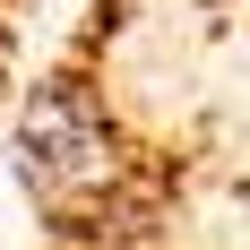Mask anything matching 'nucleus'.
Masks as SVG:
<instances>
[{"instance_id":"obj_1","label":"nucleus","mask_w":250,"mask_h":250,"mask_svg":"<svg viewBox=\"0 0 250 250\" xmlns=\"http://www.w3.org/2000/svg\"><path fill=\"white\" fill-rule=\"evenodd\" d=\"M43 250H181L173 225H104V233H43Z\"/></svg>"}]
</instances>
